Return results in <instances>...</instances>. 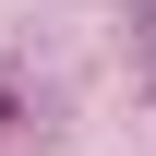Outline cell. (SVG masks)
Instances as JSON below:
<instances>
[{"label":"cell","mask_w":156,"mask_h":156,"mask_svg":"<svg viewBox=\"0 0 156 156\" xmlns=\"http://www.w3.org/2000/svg\"><path fill=\"white\" fill-rule=\"evenodd\" d=\"M132 48H144V84H156V0H132Z\"/></svg>","instance_id":"cell-1"}]
</instances>
